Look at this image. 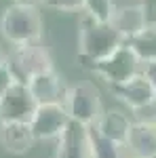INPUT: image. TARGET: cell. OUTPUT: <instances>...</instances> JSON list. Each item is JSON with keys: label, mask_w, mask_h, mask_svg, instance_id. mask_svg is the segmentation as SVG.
Listing matches in <instances>:
<instances>
[{"label": "cell", "mask_w": 156, "mask_h": 158, "mask_svg": "<svg viewBox=\"0 0 156 158\" xmlns=\"http://www.w3.org/2000/svg\"><path fill=\"white\" fill-rule=\"evenodd\" d=\"M0 34L15 47L38 42L42 36V19L38 9L11 4L0 17Z\"/></svg>", "instance_id": "7a4b0ae2"}, {"label": "cell", "mask_w": 156, "mask_h": 158, "mask_svg": "<svg viewBox=\"0 0 156 158\" xmlns=\"http://www.w3.org/2000/svg\"><path fill=\"white\" fill-rule=\"evenodd\" d=\"M27 89H30V93H32V97L36 99L38 106L63 103L65 91H68L63 78L55 70H48V72H42V74H38V76H34L27 82Z\"/></svg>", "instance_id": "30bf717a"}, {"label": "cell", "mask_w": 156, "mask_h": 158, "mask_svg": "<svg viewBox=\"0 0 156 158\" xmlns=\"http://www.w3.org/2000/svg\"><path fill=\"white\" fill-rule=\"evenodd\" d=\"M114 11H116L114 0H84L82 6L84 15L91 17L93 21H99V23H110Z\"/></svg>", "instance_id": "e0dca14e"}, {"label": "cell", "mask_w": 156, "mask_h": 158, "mask_svg": "<svg viewBox=\"0 0 156 158\" xmlns=\"http://www.w3.org/2000/svg\"><path fill=\"white\" fill-rule=\"evenodd\" d=\"M11 4H19V6H34L38 9L42 4V0H11Z\"/></svg>", "instance_id": "7402d4cb"}, {"label": "cell", "mask_w": 156, "mask_h": 158, "mask_svg": "<svg viewBox=\"0 0 156 158\" xmlns=\"http://www.w3.org/2000/svg\"><path fill=\"white\" fill-rule=\"evenodd\" d=\"M110 91L118 101H122L133 112H141V110L156 106V91L152 89V85L148 82V78L144 74L135 76V78L122 82V85L110 86Z\"/></svg>", "instance_id": "ba28073f"}, {"label": "cell", "mask_w": 156, "mask_h": 158, "mask_svg": "<svg viewBox=\"0 0 156 158\" xmlns=\"http://www.w3.org/2000/svg\"><path fill=\"white\" fill-rule=\"evenodd\" d=\"M122 44L124 40L112 23H99L82 15L78 25V61L82 68H91L93 63L108 59Z\"/></svg>", "instance_id": "6da1fadb"}, {"label": "cell", "mask_w": 156, "mask_h": 158, "mask_svg": "<svg viewBox=\"0 0 156 158\" xmlns=\"http://www.w3.org/2000/svg\"><path fill=\"white\" fill-rule=\"evenodd\" d=\"M141 74L148 78V82H150V85H152V89L156 91V61H152V63H145L144 70H141Z\"/></svg>", "instance_id": "44dd1931"}, {"label": "cell", "mask_w": 156, "mask_h": 158, "mask_svg": "<svg viewBox=\"0 0 156 158\" xmlns=\"http://www.w3.org/2000/svg\"><path fill=\"white\" fill-rule=\"evenodd\" d=\"M70 124V116L63 108V103H47L38 106L36 114L30 120V129L36 141H53L59 139V135Z\"/></svg>", "instance_id": "52a82bcc"}, {"label": "cell", "mask_w": 156, "mask_h": 158, "mask_svg": "<svg viewBox=\"0 0 156 158\" xmlns=\"http://www.w3.org/2000/svg\"><path fill=\"white\" fill-rule=\"evenodd\" d=\"M127 148L137 158H156V120H135Z\"/></svg>", "instance_id": "4fadbf2b"}, {"label": "cell", "mask_w": 156, "mask_h": 158, "mask_svg": "<svg viewBox=\"0 0 156 158\" xmlns=\"http://www.w3.org/2000/svg\"><path fill=\"white\" fill-rule=\"evenodd\" d=\"M139 9L144 13L148 30H156V0H139Z\"/></svg>", "instance_id": "d6986e66"}, {"label": "cell", "mask_w": 156, "mask_h": 158, "mask_svg": "<svg viewBox=\"0 0 156 158\" xmlns=\"http://www.w3.org/2000/svg\"><path fill=\"white\" fill-rule=\"evenodd\" d=\"M63 108L68 112L70 120L84 124V127H93L103 112L99 91L93 82H76L68 86L65 97H63Z\"/></svg>", "instance_id": "3957f363"}, {"label": "cell", "mask_w": 156, "mask_h": 158, "mask_svg": "<svg viewBox=\"0 0 156 158\" xmlns=\"http://www.w3.org/2000/svg\"><path fill=\"white\" fill-rule=\"evenodd\" d=\"M89 139H91V158H127L124 146L106 139L103 135L97 133L95 127H89Z\"/></svg>", "instance_id": "2e32d148"}, {"label": "cell", "mask_w": 156, "mask_h": 158, "mask_svg": "<svg viewBox=\"0 0 156 158\" xmlns=\"http://www.w3.org/2000/svg\"><path fill=\"white\" fill-rule=\"evenodd\" d=\"M13 82H15V78H13L9 65H6V63H4V65H0V99H2V95L11 89Z\"/></svg>", "instance_id": "ffe728a7"}, {"label": "cell", "mask_w": 156, "mask_h": 158, "mask_svg": "<svg viewBox=\"0 0 156 158\" xmlns=\"http://www.w3.org/2000/svg\"><path fill=\"white\" fill-rule=\"evenodd\" d=\"M93 127L97 129V133L103 135L106 139H112V141L127 148V139H129V133H131L133 120L120 110H103L99 120Z\"/></svg>", "instance_id": "7c38bea8"}, {"label": "cell", "mask_w": 156, "mask_h": 158, "mask_svg": "<svg viewBox=\"0 0 156 158\" xmlns=\"http://www.w3.org/2000/svg\"><path fill=\"white\" fill-rule=\"evenodd\" d=\"M36 99L32 97L27 85L13 82L11 89L0 99V122H25L30 124L32 116L36 114Z\"/></svg>", "instance_id": "8992f818"}, {"label": "cell", "mask_w": 156, "mask_h": 158, "mask_svg": "<svg viewBox=\"0 0 156 158\" xmlns=\"http://www.w3.org/2000/svg\"><path fill=\"white\" fill-rule=\"evenodd\" d=\"M112 27L118 32L122 40H131V38L139 36L141 32L148 30L144 19V13L139 9V4H122V6H116V11L112 15Z\"/></svg>", "instance_id": "5bb4252c"}, {"label": "cell", "mask_w": 156, "mask_h": 158, "mask_svg": "<svg viewBox=\"0 0 156 158\" xmlns=\"http://www.w3.org/2000/svg\"><path fill=\"white\" fill-rule=\"evenodd\" d=\"M42 6L57 13H76L82 11L84 0H42Z\"/></svg>", "instance_id": "ac0fdd59"}, {"label": "cell", "mask_w": 156, "mask_h": 158, "mask_svg": "<svg viewBox=\"0 0 156 158\" xmlns=\"http://www.w3.org/2000/svg\"><path fill=\"white\" fill-rule=\"evenodd\" d=\"M36 143L30 124L25 122H0V148L13 154V156H21L25 152H30V148Z\"/></svg>", "instance_id": "8fae6325"}, {"label": "cell", "mask_w": 156, "mask_h": 158, "mask_svg": "<svg viewBox=\"0 0 156 158\" xmlns=\"http://www.w3.org/2000/svg\"><path fill=\"white\" fill-rule=\"evenodd\" d=\"M124 44L135 53V57L141 61L144 65L156 61V30H145L139 36L127 40Z\"/></svg>", "instance_id": "9a60e30c"}, {"label": "cell", "mask_w": 156, "mask_h": 158, "mask_svg": "<svg viewBox=\"0 0 156 158\" xmlns=\"http://www.w3.org/2000/svg\"><path fill=\"white\" fill-rule=\"evenodd\" d=\"M6 57H9V55H6V53L2 51V47H0V65H4V63H6Z\"/></svg>", "instance_id": "603a6c76"}, {"label": "cell", "mask_w": 156, "mask_h": 158, "mask_svg": "<svg viewBox=\"0 0 156 158\" xmlns=\"http://www.w3.org/2000/svg\"><path fill=\"white\" fill-rule=\"evenodd\" d=\"M6 65L11 70L15 82H23V85H27L38 74L55 70L51 53L44 47H40L38 42L15 47L9 53V57H6Z\"/></svg>", "instance_id": "277c9868"}, {"label": "cell", "mask_w": 156, "mask_h": 158, "mask_svg": "<svg viewBox=\"0 0 156 158\" xmlns=\"http://www.w3.org/2000/svg\"><path fill=\"white\" fill-rule=\"evenodd\" d=\"M55 158H91V139L89 127L70 120L65 131L57 139Z\"/></svg>", "instance_id": "9c48e42d"}, {"label": "cell", "mask_w": 156, "mask_h": 158, "mask_svg": "<svg viewBox=\"0 0 156 158\" xmlns=\"http://www.w3.org/2000/svg\"><path fill=\"white\" fill-rule=\"evenodd\" d=\"M86 70L93 72L95 76H99L101 80H106L110 86H114V85H122V82L131 80L135 76H139L141 70H144V63L135 57V53L127 44H122L116 53L110 55L108 59L93 63Z\"/></svg>", "instance_id": "5b68a950"}, {"label": "cell", "mask_w": 156, "mask_h": 158, "mask_svg": "<svg viewBox=\"0 0 156 158\" xmlns=\"http://www.w3.org/2000/svg\"><path fill=\"white\" fill-rule=\"evenodd\" d=\"M133 158H137V156H133Z\"/></svg>", "instance_id": "cb8c5ba5"}]
</instances>
